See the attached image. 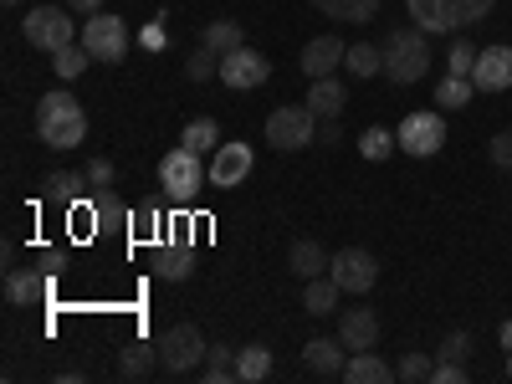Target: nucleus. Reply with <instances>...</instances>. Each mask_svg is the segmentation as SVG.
<instances>
[{"label":"nucleus","mask_w":512,"mask_h":384,"mask_svg":"<svg viewBox=\"0 0 512 384\" xmlns=\"http://www.w3.org/2000/svg\"><path fill=\"white\" fill-rule=\"evenodd\" d=\"M36 139L47 149H77L88 139V113H82V103L67 93H47L36 103Z\"/></svg>","instance_id":"f257e3e1"},{"label":"nucleus","mask_w":512,"mask_h":384,"mask_svg":"<svg viewBox=\"0 0 512 384\" xmlns=\"http://www.w3.org/2000/svg\"><path fill=\"white\" fill-rule=\"evenodd\" d=\"M384 77L395 82V88H410V82H420L425 72H431V41H425L420 26H400L390 31V41H384Z\"/></svg>","instance_id":"f03ea898"},{"label":"nucleus","mask_w":512,"mask_h":384,"mask_svg":"<svg viewBox=\"0 0 512 384\" xmlns=\"http://www.w3.org/2000/svg\"><path fill=\"white\" fill-rule=\"evenodd\" d=\"M405 6L425 36H436V31H466L472 21H487L497 0H405Z\"/></svg>","instance_id":"7ed1b4c3"},{"label":"nucleus","mask_w":512,"mask_h":384,"mask_svg":"<svg viewBox=\"0 0 512 384\" xmlns=\"http://www.w3.org/2000/svg\"><path fill=\"white\" fill-rule=\"evenodd\" d=\"M210 180V169L200 164V154L195 149H169L164 159H159V190H164V200H175V205H195V195H200V185Z\"/></svg>","instance_id":"20e7f679"},{"label":"nucleus","mask_w":512,"mask_h":384,"mask_svg":"<svg viewBox=\"0 0 512 384\" xmlns=\"http://www.w3.org/2000/svg\"><path fill=\"white\" fill-rule=\"evenodd\" d=\"M159 369L164 374H190V369H200L205 364V354H210V344H205V333L195 328V323H175V328H164L159 338Z\"/></svg>","instance_id":"39448f33"},{"label":"nucleus","mask_w":512,"mask_h":384,"mask_svg":"<svg viewBox=\"0 0 512 384\" xmlns=\"http://www.w3.org/2000/svg\"><path fill=\"white\" fill-rule=\"evenodd\" d=\"M318 139V118H313V108L303 103V108H277L272 118H267V144L272 149H308Z\"/></svg>","instance_id":"423d86ee"},{"label":"nucleus","mask_w":512,"mask_h":384,"mask_svg":"<svg viewBox=\"0 0 512 384\" xmlns=\"http://www.w3.org/2000/svg\"><path fill=\"white\" fill-rule=\"evenodd\" d=\"M21 31H26L31 47L62 52V47H72V11H62V6H36V11L21 21Z\"/></svg>","instance_id":"0eeeda50"},{"label":"nucleus","mask_w":512,"mask_h":384,"mask_svg":"<svg viewBox=\"0 0 512 384\" xmlns=\"http://www.w3.org/2000/svg\"><path fill=\"white\" fill-rule=\"evenodd\" d=\"M400 154H410V159H431V154H441V144H446V123H441V113H410L405 123H400Z\"/></svg>","instance_id":"6e6552de"},{"label":"nucleus","mask_w":512,"mask_h":384,"mask_svg":"<svg viewBox=\"0 0 512 384\" xmlns=\"http://www.w3.org/2000/svg\"><path fill=\"white\" fill-rule=\"evenodd\" d=\"M82 47L93 52V62H123L128 52V26L123 16H88V26H82Z\"/></svg>","instance_id":"1a4fd4ad"},{"label":"nucleus","mask_w":512,"mask_h":384,"mask_svg":"<svg viewBox=\"0 0 512 384\" xmlns=\"http://www.w3.org/2000/svg\"><path fill=\"white\" fill-rule=\"evenodd\" d=\"M328 277L344 287L349 297H364L374 282H379V262L369 251H359V246H349V251H338L333 262H328Z\"/></svg>","instance_id":"9d476101"},{"label":"nucleus","mask_w":512,"mask_h":384,"mask_svg":"<svg viewBox=\"0 0 512 384\" xmlns=\"http://www.w3.org/2000/svg\"><path fill=\"white\" fill-rule=\"evenodd\" d=\"M267 77H272V62L256 47H236L231 57H221V82L231 93H251V88H262Z\"/></svg>","instance_id":"9b49d317"},{"label":"nucleus","mask_w":512,"mask_h":384,"mask_svg":"<svg viewBox=\"0 0 512 384\" xmlns=\"http://www.w3.org/2000/svg\"><path fill=\"white\" fill-rule=\"evenodd\" d=\"M154 277L159 282H190L195 277V246L185 236H169L154 246Z\"/></svg>","instance_id":"f8f14e48"},{"label":"nucleus","mask_w":512,"mask_h":384,"mask_svg":"<svg viewBox=\"0 0 512 384\" xmlns=\"http://www.w3.org/2000/svg\"><path fill=\"white\" fill-rule=\"evenodd\" d=\"M251 164H256V154H251L246 144H221V149H216V159H210V185L236 190V185L251 175Z\"/></svg>","instance_id":"ddd939ff"},{"label":"nucleus","mask_w":512,"mask_h":384,"mask_svg":"<svg viewBox=\"0 0 512 384\" xmlns=\"http://www.w3.org/2000/svg\"><path fill=\"white\" fill-rule=\"evenodd\" d=\"M472 82H477V93H507L512 88V47H482Z\"/></svg>","instance_id":"4468645a"},{"label":"nucleus","mask_w":512,"mask_h":384,"mask_svg":"<svg viewBox=\"0 0 512 384\" xmlns=\"http://www.w3.org/2000/svg\"><path fill=\"white\" fill-rule=\"evenodd\" d=\"M344 57H349V47L338 36H318V41H308V47H303V57H297V62H303L308 77H333V67H344Z\"/></svg>","instance_id":"2eb2a0df"},{"label":"nucleus","mask_w":512,"mask_h":384,"mask_svg":"<svg viewBox=\"0 0 512 384\" xmlns=\"http://www.w3.org/2000/svg\"><path fill=\"white\" fill-rule=\"evenodd\" d=\"M47 292H52V282L41 277V272H31V267H11V272H6V303H11V308H31V303H41Z\"/></svg>","instance_id":"dca6fc26"},{"label":"nucleus","mask_w":512,"mask_h":384,"mask_svg":"<svg viewBox=\"0 0 512 384\" xmlns=\"http://www.w3.org/2000/svg\"><path fill=\"white\" fill-rule=\"evenodd\" d=\"M338 338H344V349H374L379 344V318L369 308H349L338 318Z\"/></svg>","instance_id":"f3484780"},{"label":"nucleus","mask_w":512,"mask_h":384,"mask_svg":"<svg viewBox=\"0 0 512 384\" xmlns=\"http://www.w3.org/2000/svg\"><path fill=\"white\" fill-rule=\"evenodd\" d=\"M303 364L313 374H344V364H349L344 338H308V344H303Z\"/></svg>","instance_id":"a211bd4d"},{"label":"nucleus","mask_w":512,"mask_h":384,"mask_svg":"<svg viewBox=\"0 0 512 384\" xmlns=\"http://www.w3.org/2000/svg\"><path fill=\"white\" fill-rule=\"evenodd\" d=\"M154 364H159V344H123L113 369H118V379L139 384V379H149V374H154Z\"/></svg>","instance_id":"6ab92c4d"},{"label":"nucleus","mask_w":512,"mask_h":384,"mask_svg":"<svg viewBox=\"0 0 512 384\" xmlns=\"http://www.w3.org/2000/svg\"><path fill=\"white\" fill-rule=\"evenodd\" d=\"M344 103H349L344 82H338V77H313V88H308V108H313V118H318V123H323V118H338V113H344Z\"/></svg>","instance_id":"aec40b11"},{"label":"nucleus","mask_w":512,"mask_h":384,"mask_svg":"<svg viewBox=\"0 0 512 384\" xmlns=\"http://www.w3.org/2000/svg\"><path fill=\"white\" fill-rule=\"evenodd\" d=\"M344 379H349V384H390L395 369L384 364L374 349H354V359L344 364Z\"/></svg>","instance_id":"412c9836"},{"label":"nucleus","mask_w":512,"mask_h":384,"mask_svg":"<svg viewBox=\"0 0 512 384\" xmlns=\"http://www.w3.org/2000/svg\"><path fill=\"white\" fill-rule=\"evenodd\" d=\"M93 185H88V175H67V169H52V175H47V190H41V195H47V205H82V195H88Z\"/></svg>","instance_id":"4be33fe9"},{"label":"nucleus","mask_w":512,"mask_h":384,"mask_svg":"<svg viewBox=\"0 0 512 384\" xmlns=\"http://www.w3.org/2000/svg\"><path fill=\"white\" fill-rule=\"evenodd\" d=\"M328 262L333 256L318 246V241H292V251H287V267L303 277V282H313V277H323L328 272Z\"/></svg>","instance_id":"5701e85b"},{"label":"nucleus","mask_w":512,"mask_h":384,"mask_svg":"<svg viewBox=\"0 0 512 384\" xmlns=\"http://www.w3.org/2000/svg\"><path fill=\"white\" fill-rule=\"evenodd\" d=\"M128 221H134V210H128L118 195L93 190V226H98V231H128Z\"/></svg>","instance_id":"b1692460"},{"label":"nucleus","mask_w":512,"mask_h":384,"mask_svg":"<svg viewBox=\"0 0 512 384\" xmlns=\"http://www.w3.org/2000/svg\"><path fill=\"white\" fill-rule=\"evenodd\" d=\"M236 349L231 344H210L205 354V369H200V384H236Z\"/></svg>","instance_id":"393cba45"},{"label":"nucleus","mask_w":512,"mask_h":384,"mask_svg":"<svg viewBox=\"0 0 512 384\" xmlns=\"http://www.w3.org/2000/svg\"><path fill=\"white\" fill-rule=\"evenodd\" d=\"M338 297H344V287H338V282L323 272V277H313V282H308V292H303V308H308L313 318H328V313L338 308Z\"/></svg>","instance_id":"a878e982"},{"label":"nucleus","mask_w":512,"mask_h":384,"mask_svg":"<svg viewBox=\"0 0 512 384\" xmlns=\"http://www.w3.org/2000/svg\"><path fill=\"white\" fill-rule=\"evenodd\" d=\"M236 374H241V384H262V379L272 374V349H267V344L236 349Z\"/></svg>","instance_id":"bb28decb"},{"label":"nucleus","mask_w":512,"mask_h":384,"mask_svg":"<svg viewBox=\"0 0 512 384\" xmlns=\"http://www.w3.org/2000/svg\"><path fill=\"white\" fill-rule=\"evenodd\" d=\"M200 47H210L216 57H231L236 47H246V36H241V26H236V21H210V26H205V36H200Z\"/></svg>","instance_id":"cd10ccee"},{"label":"nucleus","mask_w":512,"mask_h":384,"mask_svg":"<svg viewBox=\"0 0 512 384\" xmlns=\"http://www.w3.org/2000/svg\"><path fill=\"white\" fill-rule=\"evenodd\" d=\"M313 6L333 21H374L379 16V0H313Z\"/></svg>","instance_id":"c85d7f7f"},{"label":"nucleus","mask_w":512,"mask_h":384,"mask_svg":"<svg viewBox=\"0 0 512 384\" xmlns=\"http://www.w3.org/2000/svg\"><path fill=\"white\" fill-rule=\"evenodd\" d=\"M128 236H134V241H164V210H159L154 200L139 205L134 221H128Z\"/></svg>","instance_id":"c756f323"},{"label":"nucleus","mask_w":512,"mask_h":384,"mask_svg":"<svg viewBox=\"0 0 512 384\" xmlns=\"http://www.w3.org/2000/svg\"><path fill=\"white\" fill-rule=\"evenodd\" d=\"M180 144H185V149H195V154H205V149H221V123H216V118H195V123H185Z\"/></svg>","instance_id":"7c9ffc66"},{"label":"nucleus","mask_w":512,"mask_h":384,"mask_svg":"<svg viewBox=\"0 0 512 384\" xmlns=\"http://www.w3.org/2000/svg\"><path fill=\"white\" fill-rule=\"evenodd\" d=\"M88 62H93V52L82 47V41H72V47H62V52H52V72L62 77V82H72V77H82L88 72Z\"/></svg>","instance_id":"2f4dec72"},{"label":"nucleus","mask_w":512,"mask_h":384,"mask_svg":"<svg viewBox=\"0 0 512 384\" xmlns=\"http://www.w3.org/2000/svg\"><path fill=\"white\" fill-rule=\"evenodd\" d=\"M344 67H349V77H374V72H384V52L379 47H369V41H359V47H349V57H344Z\"/></svg>","instance_id":"473e14b6"},{"label":"nucleus","mask_w":512,"mask_h":384,"mask_svg":"<svg viewBox=\"0 0 512 384\" xmlns=\"http://www.w3.org/2000/svg\"><path fill=\"white\" fill-rule=\"evenodd\" d=\"M395 149H400V139L390 134V128H364V134H359V154L374 159V164H384Z\"/></svg>","instance_id":"72a5a7b5"},{"label":"nucleus","mask_w":512,"mask_h":384,"mask_svg":"<svg viewBox=\"0 0 512 384\" xmlns=\"http://www.w3.org/2000/svg\"><path fill=\"white\" fill-rule=\"evenodd\" d=\"M477 57H482V52L472 47V41L456 36L451 52H446V72H451V77H472V72H477Z\"/></svg>","instance_id":"f704fd0d"},{"label":"nucleus","mask_w":512,"mask_h":384,"mask_svg":"<svg viewBox=\"0 0 512 384\" xmlns=\"http://www.w3.org/2000/svg\"><path fill=\"white\" fill-rule=\"evenodd\" d=\"M472 93H477V82L472 77H451L446 72V82H441V108H466V103H472Z\"/></svg>","instance_id":"c9c22d12"},{"label":"nucleus","mask_w":512,"mask_h":384,"mask_svg":"<svg viewBox=\"0 0 512 384\" xmlns=\"http://www.w3.org/2000/svg\"><path fill=\"white\" fill-rule=\"evenodd\" d=\"M185 77H190V82H205V77H221V57L210 52V47L190 52V57H185Z\"/></svg>","instance_id":"e433bc0d"},{"label":"nucleus","mask_w":512,"mask_h":384,"mask_svg":"<svg viewBox=\"0 0 512 384\" xmlns=\"http://www.w3.org/2000/svg\"><path fill=\"white\" fill-rule=\"evenodd\" d=\"M472 349H477L472 333H461V328L441 338V359H451V364H466V359H472Z\"/></svg>","instance_id":"4c0bfd02"},{"label":"nucleus","mask_w":512,"mask_h":384,"mask_svg":"<svg viewBox=\"0 0 512 384\" xmlns=\"http://www.w3.org/2000/svg\"><path fill=\"white\" fill-rule=\"evenodd\" d=\"M431 369H436V359H431V354H405L395 374H400V379H410V384H420V379H431Z\"/></svg>","instance_id":"58836bf2"},{"label":"nucleus","mask_w":512,"mask_h":384,"mask_svg":"<svg viewBox=\"0 0 512 384\" xmlns=\"http://www.w3.org/2000/svg\"><path fill=\"white\" fill-rule=\"evenodd\" d=\"M431 384H466V364L436 359V369H431Z\"/></svg>","instance_id":"ea45409f"},{"label":"nucleus","mask_w":512,"mask_h":384,"mask_svg":"<svg viewBox=\"0 0 512 384\" xmlns=\"http://www.w3.org/2000/svg\"><path fill=\"white\" fill-rule=\"evenodd\" d=\"M82 175H88L93 190H108V185H113V159H93L88 169H82Z\"/></svg>","instance_id":"a19ab883"},{"label":"nucleus","mask_w":512,"mask_h":384,"mask_svg":"<svg viewBox=\"0 0 512 384\" xmlns=\"http://www.w3.org/2000/svg\"><path fill=\"white\" fill-rule=\"evenodd\" d=\"M492 164L497 169H512V134H497L492 139Z\"/></svg>","instance_id":"79ce46f5"},{"label":"nucleus","mask_w":512,"mask_h":384,"mask_svg":"<svg viewBox=\"0 0 512 384\" xmlns=\"http://www.w3.org/2000/svg\"><path fill=\"white\" fill-rule=\"evenodd\" d=\"M344 139V128H338V118H323V128H318V144H338Z\"/></svg>","instance_id":"37998d69"},{"label":"nucleus","mask_w":512,"mask_h":384,"mask_svg":"<svg viewBox=\"0 0 512 384\" xmlns=\"http://www.w3.org/2000/svg\"><path fill=\"white\" fill-rule=\"evenodd\" d=\"M144 47H149V52H159V47H164V26H159V21H149V26H144Z\"/></svg>","instance_id":"c03bdc74"},{"label":"nucleus","mask_w":512,"mask_h":384,"mask_svg":"<svg viewBox=\"0 0 512 384\" xmlns=\"http://www.w3.org/2000/svg\"><path fill=\"white\" fill-rule=\"evenodd\" d=\"M67 11H77V16H98V11H103V0H67Z\"/></svg>","instance_id":"a18cd8bd"},{"label":"nucleus","mask_w":512,"mask_h":384,"mask_svg":"<svg viewBox=\"0 0 512 384\" xmlns=\"http://www.w3.org/2000/svg\"><path fill=\"white\" fill-rule=\"evenodd\" d=\"M497 338H502V349H507V354H512V318H507V323H502V333H497Z\"/></svg>","instance_id":"49530a36"},{"label":"nucleus","mask_w":512,"mask_h":384,"mask_svg":"<svg viewBox=\"0 0 512 384\" xmlns=\"http://www.w3.org/2000/svg\"><path fill=\"white\" fill-rule=\"evenodd\" d=\"M507 379H512V354H507Z\"/></svg>","instance_id":"de8ad7c7"},{"label":"nucleus","mask_w":512,"mask_h":384,"mask_svg":"<svg viewBox=\"0 0 512 384\" xmlns=\"http://www.w3.org/2000/svg\"><path fill=\"white\" fill-rule=\"evenodd\" d=\"M6 6H21V0H6Z\"/></svg>","instance_id":"09e8293b"}]
</instances>
